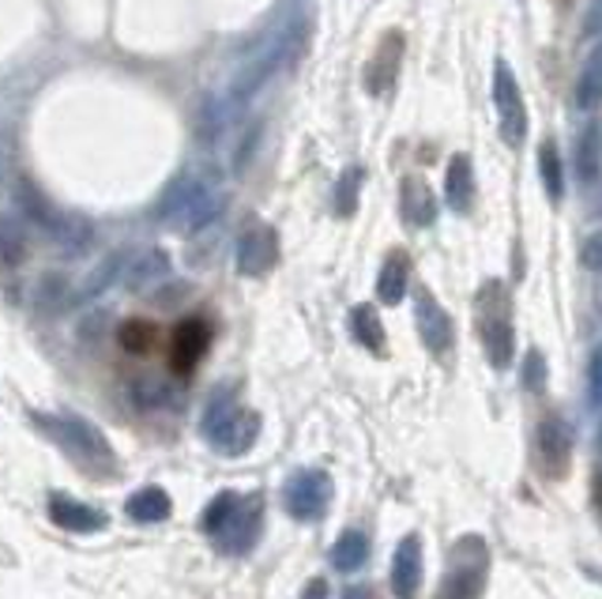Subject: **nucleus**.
I'll use <instances>...</instances> for the list:
<instances>
[{
    "mask_svg": "<svg viewBox=\"0 0 602 599\" xmlns=\"http://www.w3.org/2000/svg\"><path fill=\"white\" fill-rule=\"evenodd\" d=\"M34 426H38L42 434H46L49 442L87 475H94V479L118 475V453H113V445L105 442V434L94 426V422H87L79 415H65V411H53V415L34 411Z\"/></svg>",
    "mask_w": 602,
    "mask_h": 599,
    "instance_id": "1",
    "label": "nucleus"
},
{
    "mask_svg": "<svg viewBox=\"0 0 602 599\" xmlns=\"http://www.w3.org/2000/svg\"><path fill=\"white\" fill-rule=\"evenodd\" d=\"M200 434L208 437L219 456H245L260 437V415L249 408H237L234 385H223L203 403Z\"/></svg>",
    "mask_w": 602,
    "mask_h": 599,
    "instance_id": "2",
    "label": "nucleus"
},
{
    "mask_svg": "<svg viewBox=\"0 0 602 599\" xmlns=\"http://www.w3.org/2000/svg\"><path fill=\"white\" fill-rule=\"evenodd\" d=\"M486 580H490V547L482 535H464L448 551V569L441 577L437 599H482Z\"/></svg>",
    "mask_w": 602,
    "mask_h": 599,
    "instance_id": "3",
    "label": "nucleus"
},
{
    "mask_svg": "<svg viewBox=\"0 0 602 599\" xmlns=\"http://www.w3.org/2000/svg\"><path fill=\"white\" fill-rule=\"evenodd\" d=\"M478 336H482V347L493 366L504 369L512 363L516 336H512V321H509V295H504L498 279L478 290Z\"/></svg>",
    "mask_w": 602,
    "mask_h": 599,
    "instance_id": "4",
    "label": "nucleus"
},
{
    "mask_svg": "<svg viewBox=\"0 0 602 599\" xmlns=\"http://www.w3.org/2000/svg\"><path fill=\"white\" fill-rule=\"evenodd\" d=\"M332 475L321 468H298L282 482V506L294 521H321L332 506Z\"/></svg>",
    "mask_w": 602,
    "mask_h": 599,
    "instance_id": "5",
    "label": "nucleus"
},
{
    "mask_svg": "<svg viewBox=\"0 0 602 599\" xmlns=\"http://www.w3.org/2000/svg\"><path fill=\"white\" fill-rule=\"evenodd\" d=\"M290 38H294V26H287V31L271 34V38H268V46H264L260 53H256V57L245 60V65L234 73V79H230V91H226V99L234 102V106H245V102H249L253 95L260 91V87L271 79V73H276V68L282 65V57H287Z\"/></svg>",
    "mask_w": 602,
    "mask_h": 599,
    "instance_id": "6",
    "label": "nucleus"
},
{
    "mask_svg": "<svg viewBox=\"0 0 602 599\" xmlns=\"http://www.w3.org/2000/svg\"><path fill=\"white\" fill-rule=\"evenodd\" d=\"M264 532V495H245L237 513L230 517V524L215 535V547L230 554V558H242L256 547Z\"/></svg>",
    "mask_w": 602,
    "mask_h": 599,
    "instance_id": "7",
    "label": "nucleus"
},
{
    "mask_svg": "<svg viewBox=\"0 0 602 599\" xmlns=\"http://www.w3.org/2000/svg\"><path fill=\"white\" fill-rule=\"evenodd\" d=\"M279 260V234L271 231V226L256 223L249 226L242 237H237V249H234V264L242 276H268L271 268H276Z\"/></svg>",
    "mask_w": 602,
    "mask_h": 599,
    "instance_id": "8",
    "label": "nucleus"
},
{
    "mask_svg": "<svg viewBox=\"0 0 602 599\" xmlns=\"http://www.w3.org/2000/svg\"><path fill=\"white\" fill-rule=\"evenodd\" d=\"M493 102H498V113H501L504 144H520L527 132V110H524V99H520V84L512 79L504 60L498 65V73H493Z\"/></svg>",
    "mask_w": 602,
    "mask_h": 599,
    "instance_id": "9",
    "label": "nucleus"
},
{
    "mask_svg": "<svg viewBox=\"0 0 602 599\" xmlns=\"http://www.w3.org/2000/svg\"><path fill=\"white\" fill-rule=\"evenodd\" d=\"M414 321H419V336H422V343H426V351H433V355H448L452 351V317L445 313V306H441L426 287H419V295H414Z\"/></svg>",
    "mask_w": 602,
    "mask_h": 599,
    "instance_id": "10",
    "label": "nucleus"
},
{
    "mask_svg": "<svg viewBox=\"0 0 602 599\" xmlns=\"http://www.w3.org/2000/svg\"><path fill=\"white\" fill-rule=\"evenodd\" d=\"M46 513H49V521L60 528V532L91 535V532H102V528H105L102 509H94V506H87V501L65 495V490H53Z\"/></svg>",
    "mask_w": 602,
    "mask_h": 599,
    "instance_id": "11",
    "label": "nucleus"
},
{
    "mask_svg": "<svg viewBox=\"0 0 602 599\" xmlns=\"http://www.w3.org/2000/svg\"><path fill=\"white\" fill-rule=\"evenodd\" d=\"M208 343H211V332H208V324H203L200 317H189V321L177 324L174 336H170L174 374H192L197 363L203 358V351H208Z\"/></svg>",
    "mask_w": 602,
    "mask_h": 599,
    "instance_id": "12",
    "label": "nucleus"
},
{
    "mask_svg": "<svg viewBox=\"0 0 602 599\" xmlns=\"http://www.w3.org/2000/svg\"><path fill=\"white\" fill-rule=\"evenodd\" d=\"M388 580H392L395 599L419 596V588H422V540L419 535L400 540V547L392 554V574H388Z\"/></svg>",
    "mask_w": 602,
    "mask_h": 599,
    "instance_id": "13",
    "label": "nucleus"
},
{
    "mask_svg": "<svg viewBox=\"0 0 602 599\" xmlns=\"http://www.w3.org/2000/svg\"><path fill=\"white\" fill-rule=\"evenodd\" d=\"M170 257H166V249H155V245H147V249L140 253H129V264H125V287L129 290H150L155 284H166V276H170Z\"/></svg>",
    "mask_w": 602,
    "mask_h": 599,
    "instance_id": "14",
    "label": "nucleus"
},
{
    "mask_svg": "<svg viewBox=\"0 0 602 599\" xmlns=\"http://www.w3.org/2000/svg\"><path fill=\"white\" fill-rule=\"evenodd\" d=\"M538 453H543V464L546 472L554 475V479H561L565 472H569V456H572V434L569 426H565L561 419H543V426H538Z\"/></svg>",
    "mask_w": 602,
    "mask_h": 599,
    "instance_id": "15",
    "label": "nucleus"
},
{
    "mask_svg": "<svg viewBox=\"0 0 602 599\" xmlns=\"http://www.w3.org/2000/svg\"><path fill=\"white\" fill-rule=\"evenodd\" d=\"M125 264H129V249H118V253H110V257H102L91 271H87L83 284L73 290V302L83 306V302H94L99 295H105V290L125 276Z\"/></svg>",
    "mask_w": 602,
    "mask_h": 599,
    "instance_id": "16",
    "label": "nucleus"
},
{
    "mask_svg": "<svg viewBox=\"0 0 602 599\" xmlns=\"http://www.w3.org/2000/svg\"><path fill=\"white\" fill-rule=\"evenodd\" d=\"M223 211H226V192H223V189H215V185H208V189H203L200 197L192 200V208L185 211L181 219H177L174 231H181V234H200V231H208L211 223H219V219H223Z\"/></svg>",
    "mask_w": 602,
    "mask_h": 599,
    "instance_id": "17",
    "label": "nucleus"
},
{
    "mask_svg": "<svg viewBox=\"0 0 602 599\" xmlns=\"http://www.w3.org/2000/svg\"><path fill=\"white\" fill-rule=\"evenodd\" d=\"M203 189H208V181L192 178V174H181V178H177V181H170V189L163 192V200H158L155 215L163 219V223L177 226V219H181L185 211L192 208V200H197Z\"/></svg>",
    "mask_w": 602,
    "mask_h": 599,
    "instance_id": "18",
    "label": "nucleus"
},
{
    "mask_svg": "<svg viewBox=\"0 0 602 599\" xmlns=\"http://www.w3.org/2000/svg\"><path fill=\"white\" fill-rule=\"evenodd\" d=\"M15 204H20L23 219L38 223L49 237H53V231L60 226V219H65V211L53 208L49 200H46V192H42L38 185H31V181H20V185H15Z\"/></svg>",
    "mask_w": 602,
    "mask_h": 599,
    "instance_id": "19",
    "label": "nucleus"
},
{
    "mask_svg": "<svg viewBox=\"0 0 602 599\" xmlns=\"http://www.w3.org/2000/svg\"><path fill=\"white\" fill-rule=\"evenodd\" d=\"M129 396L140 411H158V408H174V403H181V389H177L174 381H166V377H155V374L136 377Z\"/></svg>",
    "mask_w": 602,
    "mask_h": 599,
    "instance_id": "20",
    "label": "nucleus"
},
{
    "mask_svg": "<svg viewBox=\"0 0 602 599\" xmlns=\"http://www.w3.org/2000/svg\"><path fill=\"white\" fill-rule=\"evenodd\" d=\"M125 513L129 521L136 524H163L166 517L174 513V501L163 487H140L136 495L125 501Z\"/></svg>",
    "mask_w": 602,
    "mask_h": 599,
    "instance_id": "21",
    "label": "nucleus"
},
{
    "mask_svg": "<svg viewBox=\"0 0 602 599\" xmlns=\"http://www.w3.org/2000/svg\"><path fill=\"white\" fill-rule=\"evenodd\" d=\"M406 284H411V260H406L403 249H395L377 276V298L384 306H400L406 295Z\"/></svg>",
    "mask_w": 602,
    "mask_h": 599,
    "instance_id": "22",
    "label": "nucleus"
},
{
    "mask_svg": "<svg viewBox=\"0 0 602 599\" xmlns=\"http://www.w3.org/2000/svg\"><path fill=\"white\" fill-rule=\"evenodd\" d=\"M445 200L452 211H471L475 204V170H471V158L456 155L448 166V178H445Z\"/></svg>",
    "mask_w": 602,
    "mask_h": 599,
    "instance_id": "23",
    "label": "nucleus"
},
{
    "mask_svg": "<svg viewBox=\"0 0 602 599\" xmlns=\"http://www.w3.org/2000/svg\"><path fill=\"white\" fill-rule=\"evenodd\" d=\"M400 208H403V219H406L411 226H430L433 219H437V200H433L430 185H426V181H419V178H406V181H403V200H400Z\"/></svg>",
    "mask_w": 602,
    "mask_h": 599,
    "instance_id": "24",
    "label": "nucleus"
},
{
    "mask_svg": "<svg viewBox=\"0 0 602 599\" xmlns=\"http://www.w3.org/2000/svg\"><path fill=\"white\" fill-rule=\"evenodd\" d=\"M327 558H332V566L339 569V574H354V569H361L369 562V535L361 532V528H347V532L335 540Z\"/></svg>",
    "mask_w": 602,
    "mask_h": 599,
    "instance_id": "25",
    "label": "nucleus"
},
{
    "mask_svg": "<svg viewBox=\"0 0 602 599\" xmlns=\"http://www.w3.org/2000/svg\"><path fill=\"white\" fill-rule=\"evenodd\" d=\"M53 242H57V249L65 253V257H79V253H87L94 245V223L83 215H68L60 219V226L53 231Z\"/></svg>",
    "mask_w": 602,
    "mask_h": 599,
    "instance_id": "26",
    "label": "nucleus"
},
{
    "mask_svg": "<svg viewBox=\"0 0 602 599\" xmlns=\"http://www.w3.org/2000/svg\"><path fill=\"white\" fill-rule=\"evenodd\" d=\"M350 336L374 355H384V324L374 306H354L350 310Z\"/></svg>",
    "mask_w": 602,
    "mask_h": 599,
    "instance_id": "27",
    "label": "nucleus"
},
{
    "mask_svg": "<svg viewBox=\"0 0 602 599\" xmlns=\"http://www.w3.org/2000/svg\"><path fill=\"white\" fill-rule=\"evenodd\" d=\"M234 110H237V106L230 102V99H208V102H203L200 125H197L200 144H215V140L230 129V121H234Z\"/></svg>",
    "mask_w": 602,
    "mask_h": 599,
    "instance_id": "28",
    "label": "nucleus"
},
{
    "mask_svg": "<svg viewBox=\"0 0 602 599\" xmlns=\"http://www.w3.org/2000/svg\"><path fill=\"white\" fill-rule=\"evenodd\" d=\"M602 102V46L583 60L580 76H577V106L580 110H595Z\"/></svg>",
    "mask_w": 602,
    "mask_h": 599,
    "instance_id": "29",
    "label": "nucleus"
},
{
    "mask_svg": "<svg viewBox=\"0 0 602 599\" xmlns=\"http://www.w3.org/2000/svg\"><path fill=\"white\" fill-rule=\"evenodd\" d=\"M26 260V231L15 215H0V264L20 268Z\"/></svg>",
    "mask_w": 602,
    "mask_h": 599,
    "instance_id": "30",
    "label": "nucleus"
},
{
    "mask_svg": "<svg viewBox=\"0 0 602 599\" xmlns=\"http://www.w3.org/2000/svg\"><path fill=\"white\" fill-rule=\"evenodd\" d=\"M602 166V125H588L577 140V170L583 181H595Z\"/></svg>",
    "mask_w": 602,
    "mask_h": 599,
    "instance_id": "31",
    "label": "nucleus"
},
{
    "mask_svg": "<svg viewBox=\"0 0 602 599\" xmlns=\"http://www.w3.org/2000/svg\"><path fill=\"white\" fill-rule=\"evenodd\" d=\"M237 506H242V495H234V490H223V495H215V498H211V506L203 509V517H200V532H208L211 540H215V535L230 524V517L237 513Z\"/></svg>",
    "mask_w": 602,
    "mask_h": 599,
    "instance_id": "32",
    "label": "nucleus"
},
{
    "mask_svg": "<svg viewBox=\"0 0 602 599\" xmlns=\"http://www.w3.org/2000/svg\"><path fill=\"white\" fill-rule=\"evenodd\" d=\"M118 343L129 351V355H150L155 351V343H158V329L150 321H125L121 324V332H118Z\"/></svg>",
    "mask_w": 602,
    "mask_h": 599,
    "instance_id": "33",
    "label": "nucleus"
},
{
    "mask_svg": "<svg viewBox=\"0 0 602 599\" xmlns=\"http://www.w3.org/2000/svg\"><path fill=\"white\" fill-rule=\"evenodd\" d=\"M400 34H388V42L380 46V57L374 60V68H369V91H384L388 84H392L395 76V60H400Z\"/></svg>",
    "mask_w": 602,
    "mask_h": 599,
    "instance_id": "34",
    "label": "nucleus"
},
{
    "mask_svg": "<svg viewBox=\"0 0 602 599\" xmlns=\"http://www.w3.org/2000/svg\"><path fill=\"white\" fill-rule=\"evenodd\" d=\"M538 178H543L546 192H550V200L565 197V170H561V155H557L554 144L538 147Z\"/></svg>",
    "mask_w": 602,
    "mask_h": 599,
    "instance_id": "35",
    "label": "nucleus"
},
{
    "mask_svg": "<svg viewBox=\"0 0 602 599\" xmlns=\"http://www.w3.org/2000/svg\"><path fill=\"white\" fill-rule=\"evenodd\" d=\"M38 306L46 313H60L65 306H73V287H68V279L65 276H42Z\"/></svg>",
    "mask_w": 602,
    "mask_h": 599,
    "instance_id": "36",
    "label": "nucleus"
},
{
    "mask_svg": "<svg viewBox=\"0 0 602 599\" xmlns=\"http://www.w3.org/2000/svg\"><path fill=\"white\" fill-rule=\"evenodd\" d=\"M361 166H350V170H343L339 185H335V215H354V208H358V189H361Z\"/></svg>",
    "mask_w": 602,
    "mask_h": 599,
    "instance_id": "37",
    "label": "nucleus"
},
{
    "mask_svg": "<svg viewBox=\"0 0 602 599\" xmlns=\"http://www.w3.org/2000/svg\"><path fill=\"white\" fill-rule=\"evenodd\" d=\"M520 377H524V389H531V392L546 389V358L538 355V351H527V358H524V369H520Z\"/></svg>",
    "mask_w": 602,
    "mask_h": 599,
    "instance_id": "38",
    "label": "nucleus"
},
{
    "mask_svg": "<svg viewBox=\"0 0 602 599\" xmlns=\"http://www.w3.org/2000/svg\"><path fill=\"white\" fill-rule=\"evenodd\" d=\"M260 121H253L249 129H245V136H242V144H237V152H234V170H245V166L253 163V155H256V140H260Z\"/></svg>",
    "mask_w": 602,
    "mask_h": 599,
    "instance_id": "39",
    "label": "nucleus"
},
{
    "mask_svg": "<svg viewBox=\"0 0 602 599\" xmlns=\"http://www.w3.org/2000/svg\"><path fill=\"white\" fill-rule=\"evenodd\" d=\"M588 396H591V408L602 411V347H595L588 366Z\"/></svg>",
    "mask_w": 602,
    "mask_h": 599,
    "instance_id": "40",
    "label": "nucleus"
},
{
    "mask_svg": "<svg viewBox=\"0 0 602 599\" xmlns=\"http://www.w3.org/2000/svg\"><path fill=\"white\" fill-rule=\"evenodd\" d=\"M580 260H583V268H588V271H602V231L591 234L588 242H583Z\"/></svg>",
    "mask_w": 602,
    "mask_h": 599,
    "instance_id": "41",
    "label": "nucleus"
},
{
    "mask_svg": "<svg viewBox=\"0 0 602 599\" xmlns=\"http://www.w3.org/2000/svg\"><path fill=\"white\" fill-rule=\"evenodd\" d=\"M583 38H602V0L588 8V20H583Z\"/></svg>",
    "mask_w": 602,
    "mask_h": 599,
    "instance_id": "42",
    "label": "nucleus"
},
{
    "mask_svg": "<svg viewBox=\"0 0 602 599\" xmlns=\"http://www.w3.org/2000/svg\"><path fill=\"white\" fill-rule=\"evenodd\" d=\"M301 599H327V580L324 577H313L305 585V592H301Z\"/></svg>",
    "mask_w": 602,
    "mask_h": 599,
    "instance_id": "43",
    "label": "nucleus"
},
{
    "mask_svg": "<svg viewBox=\"0 0 602 599\" xmlns=\"http://www.w3.org/2000/svg\"><path fill=\"white\" fill-rule=\"evenodd\" d=\"M343 599H377V592L369 585H350L347 592H343Z\"/></svg>",
    "mask_w": 602,
    "mask_h": 599,
    "instance_id": "44",
    "label": "nucleus"
},
{
    "mask_svg": "<svg viewBox=\"0 0 602 599\" xmlns=\"http://www.w3.org/2000/svg\"><path fill=\"white\" fill-rule=\"evenodd\" d=\"M8 174V152H4V140H0V181H4Z\"/></svg>",
    "mask_w": 602,
    "mask_h": 599,
    "instance_id": "45",
    "label": "nucleus"
},
{
    "mask_svg": "<svg viewBox=\"0 0 602 599\" xmlns=\"http://www.w3.org/2000/svg\"><path fill=\"white\" fill-rule=\"evenodd\" d=\"M599 448H602V430H599Z\"/></svg>",
    "mask_w": 602,
    "mask_h": 599,
    "instance_id": "46",
    "label": "nucleus"
}]
</instances>
